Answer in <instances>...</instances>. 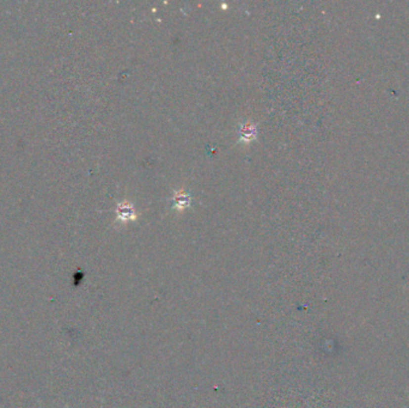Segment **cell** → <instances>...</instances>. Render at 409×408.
I'll return each instance as SVG.
<instances>
[{"mask_svg": "<svg viewBox=\"0 0 409 408\" xmlns=\"http://www.w3.org/2000/svg\"><path fill=\"white\" fill-rule=\"evenodd\" d=\"M238 136L241 142L249 143L251 140H254L257 136V127L256 125L251 122H245L241 125V127L238 129Z\"/></svg>", "mask_w": 409, "mask_h": 408, "instance_id": "cell-1", "label": "cell"}, {"mask_svg": "<svg viewBox=\"0 0 409 408\" xmlns=\"http://www.w3.org/2000/svg\"><path fill=\"white\" fill-rule=\"evenodd\" d=\"M171 203H173V208L183 209L187 208L190 205L191 198L189 194L184 193V192H177L174 195L173 199H171Z\"/></svg>", "mask_w": 409, "mask_h": 408, "instance_id": "cell-2", "label": "cell"}, {"mask_svg": "<svg viewBox=\"0 0 409 408\" xmlns=\"http://www.w3.org/2000/svg\"><path fill=\"white\" fill-rule=\"evenodd\" d=\"M117 217L124 220V222L134 219L136 218L134 207L128 203H121L119 205V207H117Z\"/></svg>", "mask_w": 409, "mask_h": 408, "instance_id": "cell-3", "label": "cell"}]
</instances>
